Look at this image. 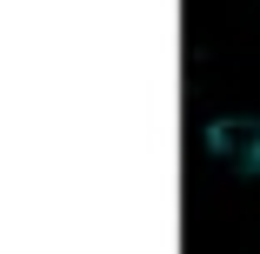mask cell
<instances>
[{"label": "cell", "instance_id": "cell-1", "mask_svg": "<svg viewBox=\"0 0 260 254\" xmlns=\"http://www.w3.org/2000/svg\"><path fill=\"white\" fill-rule=\"evenodd\" d=\"M207 161L234 181H260V114H214L207 121Z\"/></svg>", "mask_w": 260, "mask_h": 254}]
</instances>
